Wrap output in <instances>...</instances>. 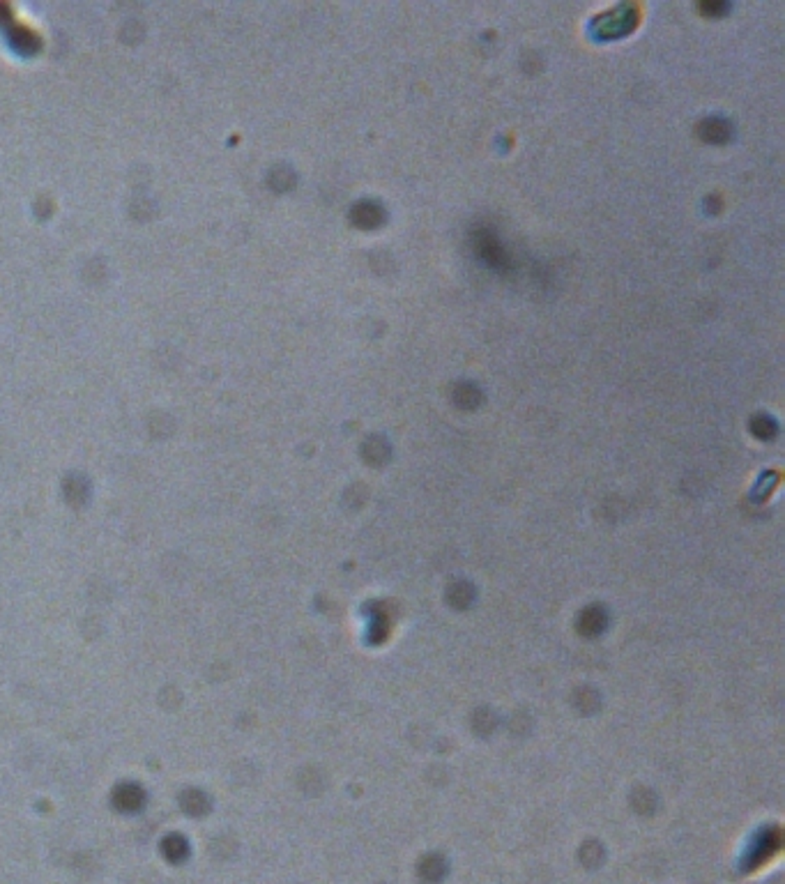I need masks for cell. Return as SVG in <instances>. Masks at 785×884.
<instances>
[{"instance_id": "6da1fadb", "label": "cell", "mask_w": 785, "mask_h": 884, "mask_svg": "<svg viewBox=\"0 0 785 884\" xmlns=\"http://www.w3.org/2000/svg\"><path fill=\"white\" fill-rule=\"evenodd\" d=\"M353 219L355 223H360V226H375V223L382 219V210L371 201L357 203L353 210Z\"/></svg>"}, {"instance_id": "7a4b0ae2", "label": "cell", "mask_w": 785, "mask_h": 884, "mask_svg": "<svg viewBox=\"0 0 785 884\" xmlns=\"http://www.w3.org/2000/svg\"><path fill=\"white\" fill-rule=\"evenodd\" d=\"M700 131L707 141H714V143L725 141V138L730 136V124L721 120V118H707V120L700 124Z\"/></svg>"}]
</instances>
